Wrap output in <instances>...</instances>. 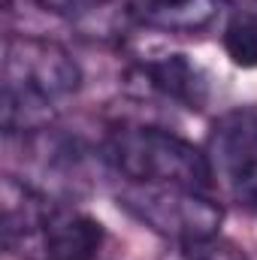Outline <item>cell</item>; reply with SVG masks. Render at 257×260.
Returning a JSON list of instances; mask_svg holds the SVG:
<instances>
[{
    "instance_id": "6da1fadb",
    "label": "cell",
    "mask_w": 257,
    "mask_h": 260,
    "mask_svg": "<svg viewBox=\"0 0 257 260\" xmlns=\"http://www.w3.org/2000/svg\"><path fill=\"white\" fill-rule=\"evenodd\" d=\"M82 85L76 58L55 40L9 34L3 43L0 121L6 136H34L49 130L58 106Z\"/></svg>"
},
{
    "instance_id": "7a4b0ae2",
    "label": "cell",
    "mask_w": 257,
    "mask_h": 260,
    "mask_svg": "<svg viewBox=\"0 0 257 260\" xmlns=\"http://www.w3.org/2000/svg\"><path fill=\"white\" fill-rule=\"evenodd\" d=\"M106 230L24 179L3 176V245L18 260H97Z\"/></svg>"
},
{
    "instance_id": "3957f363",
    "label": "cell",
    "mask_w": 257,
    "mask_h": 260,
    "mask_svg": "<svg viewBox=\"0 0 257 260\" xmlns=\"http://www.w3.org/2000/svg\"><path fill=\"white\" fill-rule=\"evenodd\" d=\"M100 160L121 182L215 188L206 148L151 124H112L100 139Z\"/></svg>"
},
{
    "instance_id": "277c9868",
    "label": "cell",
    "mask_w": 257,
    "mask_h": 260,
    "mask_svg": "<svg viewBox=\"0 0 257 260\" xmlns=\"http://www.w3.org/2000/svg\"><path fill=\"white\" fill-rule=\"evenodd\" d=\"M115 200L133 221H139L142 227L170 242L215 236L224 221V209L212 197V191H200L188 185L121 182Z\"/></svg>"
},
{
    "instance_id": "5b68a950",
    "label": "cell",
    "mask_w": 257,
    "mask_h": 260,
    "mask_svg": "<svg viewBox=\"0 0 257 260\" xmlns=\"http://www.w3.org/2000/svg\"><path fill=\"white\" fill-rule=\"evenodd\" d=\"M215 185L239 209L257 212V112L236 109L215 121L206 142Z\"/></svg>"
},
{
    "instance_id": "8992f818",
    "label": "cell",
    "mask_w": 257,
    "mask_h": 260,
    "mask_svg": "<svg viewBox=\"0 0 257 260\" xmlns=\"http://www.w3.org/2000/svg\"><path fill=\"white\" fill-rule=\"evenodd\" d=\"M133 82H139L145 91H151V94L164 97L167 103H176L188 112H203L212 97L209 76L203 73V67L194 64L182 52H167V55L139 61L133 67Z\"/></svg>"
},
{
    "instance_id": "52a82bcc",
    "label": "cell",
    "mask_w": 257,
    "mask_h": 260,
    "mask_svg": "<svg viewBox=\"0 0 257 260\" xmlns=\"http://www.w3.org/2000/svg\"><path fill=\"white\" fill-rule=\"evenodd\" d=\"M130 15L167 34H200L212 27L221 12V0H124Z\"/></svg>"
},
{
    "instance_id": "ba28073f",
    "label": "cell",
    "mask_w": 257,
    "mask_h": 260,
    "mask_svg": "<svg viewBox=\"0 0 257 260\" xmlns=\"http://www.w3.org/2000/svg\"><path fill=\"white\" fill-rule=\"evenodd\" d=\"M227 58L242 70H257V9H233L221 30Z\"/></svg>"
},
{
    "instance_id": "9c48e42d",
    "label": "cell",
    "mask_w": 257,
    "mask_h": 260,
    "mask_svg": "<svg viewBox=\"0 0 257 260\" xmlns=\"http://www.w3.org/2000/svg\"><path fill=\"white\" fill-rule=\"evenodd\" d=\"M164 260H248V254L224 239L221 233L215 236H200V239H185V242H173Z\"/></svg>"
},
{
    "instance_id": "30bf717a",
    "label": "cell",
    "mask_w": 257,
    "mask_h": 260,
    "mask_svg": "<svg viewBox=\"0 0 257 260\" xmlns=\"http://www.w3.org/2000/svg\"><path fill=\"white\" fill-rule=\"evenodd\" d=\"M12 0H6V6H9ZM34 6H40L43 12H52V15H76V12H82L91 0H30Z\"/></svg>"
},
{
    "instance_id": "8fae6325",
    "label": "cell",
    "mask_w": 257,
    "mask_h": 260,
    "mask_svg": "<svg viewBox=\"0 0 257 260\" xmlns=\"http://www.w3.org/2000/svg\"><path fill=\"white\" fill-rule=\"evenodd\" d=\"M221 3H233L236 9H257V0H221Z\"/></svg>"
}]
</instances>
